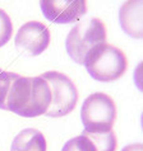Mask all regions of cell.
I'll return each mask as SVG.
<instances>
[{
  "label": "cell",
  "instance_id": "13",
  "mask_svg": "<svg viewBox=\"0 0 143 151\" xmlns=\"http://www.w3.org/2000/svg\"><path fill=\"white\" fill-rule=\"evenodd\" d=\"M121 151H143L142 144H133V145H127Z\"/></svg>",
  "mask_w": 143,
  "mask_h": 151
},
{
  "label": "cell",
  "instance_id": "4",
  "mask_svg": "<svg viewBox=\"0 0 143 151\" xmlns=\"http://www.w3.org/2000/svg\"><path fill=\"white\" fill-rule=\"evenodd\" d=\"M81 121L86 132L106 133L111 131L116 121L115 102L105 93L91 94L83 102Z\"/></svg>",
  "mask_w": 143,
  "mask_h": 151
},
{
  "label": "cell",
  "instance_id": "11",
  "mask_svg": "<svg viewBox=\"0 0 143 151\" xmlns=\"http://www.w3.org/2000/svg\"><path fill=\"white\" fill-rule=\"evenodd\" d=\"M61 151H97L95 144L87 136V133L83 131L81 136L73 137L69 141L65 142Z\"/></svg>",
  "mask_w": 143,
  "mask_h": 151
},
{
  "label": "cell",
  "instance_id": "8",
  "mask_svg": "<svg viewBox=\"0 0 143 151\" xmlns=\"http://www.w3.org/2000/svg\"><path fill=\"white\" fill-rule=\"evenodd\" d=\"M143 3L141 0L124 3L119 12V20L121 29L133 38L143 37V23H142Z\"/></svg>",
  "mask_w": 143,
  "mask_h": 151
},
{
  "label": "cell",
  "instance_id": "6",
  "mask_svg": "<svg viewBox=\"0 0 143 151\" xmlns=\"http://www.w3.org/2000/svg\"><path fill=\"white\" fill-rule=\"evenodd\" d=\"M50 29L41 22H27L15 35V47L28 56L41 55L50 45Z\"/></svg>",
  "mask_w": 143,
  "mask_h": 151
},
{
  "label": "cell",
  "instance_id": "2",
  "mask_svg": "<svg viewBox=\"0 0 143 151\" xmlns=\"http://www.w3.org/2000/svg\"><path fill=\"white\" fill-rule=\"evenodd\" d=\"M83 65L95 80L110 83L120 79L128 69V60L120 48L101 43L87 53Z\"/></svg>",
  "mask_w": 143,
  "mask_h": 151
},
{
  "label": "cell",
  "instance_id": "3",
  "mask_svg": "<svg viewBox=\"0 0 143 151\" xmlns=\"http://www.w3.org/2000/svg\"><path fill=\"white\" fill-rule=\"evenodd\" d=\"M106 42V28L101 19L91 18L75 24L68 33L65 48L75 64L83 65L87 53L97 45Z\"/></svg>",
  "mask_w": 143,
  "mask_h": 151
},
{
  "label": "cell",
  "instance_id": "1",
  "mask_svg": "<svg viewBox=\"0 0 143 151\" xmlns=\"http://www.w3.org/2000/svg\"><path fill=\"white\" fill-rule=\"evenodd\" d=\"M51 103L49 83L42 76H19L12 84L7 98V111L33 118L47 112Z\"/></svg>",
  "mask_w": 143,
  "mask_h": 151
},
{
  "label": "cell",
  "instance_id": "12",
  "mask_svg": "<svg viewBox=\"0 0 143 151\" xmlns=\"http://www.w3.org/2000/svg\"><path fill=\"white\" fill-rule=\"evenodd\" d=\"M13 35V24L10 17L3 9H0V47L7 45Z\"/></svg>",
  "mask_w": 143,
  "mask_h": 151
},
{
  "label": "cell",
  "instance_id": "5",
  "mask_svg": "<svg viewBox=\"0 0 143 151\" xmlns=\"http://www.w3.org/2000/svg\"><path fill=\"white\" fill-rule=\"evenodd\" d=\"M41 76L49 83L51 91V103L45 114L54 118L68 116L78 102L77 86L66 75L58 71H47Z\"/></svg>",
  "mask_w": 143,
  "mask_h": 151
},
{
  "label": "cell",
  "instance_id": "9",
  "mask_svg": "<svg viewBox=\"0 0 143 151\" xmlns=\"http://www.w3.org/2000/svg\"><path fill=\"white\" fill-rule=\"evenodd\" d=\"M46 138L36 128H24L14 137L10 151H46Z\"/></svg>",
  "mask_w": 143,
  "mask_h": 151
},
{
  "label": "cell",
  "instance_id": "14",
  "mask_svg": "<svg viewBox=\"0 0 143 151\" xmlns=\"http://www.w3.org/2000/svg\"><path fill=\"white\" fill-rule=\"evenodd\" d=\"M1 71H3V70H1V69H0V73H1Z\"/></svg>",
  "mask_w": 143,
  "mask_h": 151
},
{
  "label": "cell",
  "instance_id": "10",
  "mask_svg": "<svg viewBox=\"0 0 143 151\" xmlns=\"http://www.w3.org/2000/svg\"><path fill=\"white\" fill-rule=\"evenodd\" d=\"M86 133L95 144L97 151H116L117 141H116L115 132L112 129L106 133H90V132H86Z\"/></svg>",
  "mask_w": 143,
  "mask_h": 151
},
{
  "label": "cell",
  "instance_id": "7",
  "mask_svg": "<svg viewBox=\"0 0 143 151\" xmlns=\"http://www.w3.org/2000/svg\"><path fill=\"white\" fill-rule=\"evenodd\" d=\"M40 8L45 18L55 24L74 23L87 13L85 0H42Z\"/></svg>",
  "mask_w": 143,
  "mask_h": 151
}]
</instances>
